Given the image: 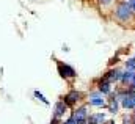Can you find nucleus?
<instances>
[{
  "label": "nucleus",
  "instance_id": "nucleus-14",
  "mask_svg": "<svg viewBox=\"0 0 135 124\" xmlns=\"http://www.w3.org/2000/svg\"><path fill=\"white\" fill-rule=\"evenodd\" d=\"M113 2H115V0H99V3H101L102 6H110Z\"/></svg>",
  "mask_w": 135,
  "mask_h": 124
},
{
  "label": "nucleus",
  "instance_id": "nucleus-7",
  "mask_svg": "<svg viewBox=\"0 0 135 124\" xmlns=\"http://www.w3.org/2000/svg\"><path fill=\"white\" fill-rule=\"evenodd\" d=\"M88 101H90V104H91L93 107H104V105H105L104 94H101L99 91L91 93V94H90V97H88Z\"/></svg>",
  "mask_w": 135,
  "mask_h": 124
},
{
  "label": "nucleus",
  "instance_id": "nucleus-18",
  "mask_svg": "<svg viewBox=\"0 0 135 124\" xmlns=\"http://www.w3.org/2000/svg\"><path fill=\"white\" fill-rule=\"evenodd\" d=\"M132 124H135V123H132Z\"/></svg>",
  "mask_w": 135,
  "mask_h": 124
},
{
  "label": "nucleus",
  "instance_id": "nucleus-1",
  "mask_svg": "<svg viewBox=\"0 0 135 124\" xmlns=\"http://www.w3.org/2000/svg\"><path fill=\"white\" fill-rule=\"evenodd\" d=\"M134 14L135 13L131 9L129 3H127L126 0H119V2L116 3L115 9H113V16H115V19H116L118 22H121V24H126V22L132 21Z\"/></svg>",
  "mask_w": 135,
  "mask_h": 124
},
{
  "label": "nucleus",
  "instance_id": "nucleus-11",
  "mask_svg": "<svg viewBox=\"0 0 135 124\" xmlns=\"http://www.w3.org/2000/svg\"><path fill=\"white\" fill-rule=\"evenodd\" d=\"M119 108V101L116 99V96L112 93L110 94V99H108V112L110 113H116Z\"/></svg>",
  "mask_w": 135,
  "mask_h": 124
},
{
  "label": "nucleus",
  "instance_id": "nucleus-8",
  "mask_svg": "<svg viewBox=\"0 0 135 124\" xmlns=\"http://www.w3.org/2000/svg\"><path fill=\"white\" fill-rule=\"evenodd\" d=\"M68 112V105L63 102V101H60V102H57L55 104V107H54V118L55 120H58V118H61V116H65V113Z\"/></svg>",
  "mask_w": 135,
  "mask_h": 124
},
{
  "label": "nucleus",
  "instance_id": "nucleus-17",
  "mask_svg": "<svg viewBox=\"0 0 135 124\" xmlns=\"http://www.w3.org/2000/svg\"><path fill=\"white\" fill-rule=\"evenodd\" d=\"M126 2H129V0H126Z\"/></svg>",
  "mask_w": 135,
  "mask_h": 124
},
{
  "label": "nucleus",
  "instance_id": "nucleus-15",
  "mask_svg": "<svg viewBox=\"0 0 135 124\" xmlns=\"http://www.w3.org/2000/svg\"><path fill=\"white\" fill-rule=\"evenodd\" d=\"M127 3H129V6H131V9H132V11L135 13V0H129Z\"/></svg>",
  "mask_w": 135,
  "mask_h": 124
},
{
  "label": "nucleus",
  "instance_id": "nucleus-6",
  "mask_svg": "<svg viewBox=\"0 0 135 124\" xmlns=\"http://www.w3.org/2000/svg\"><path fill=\"white\" fill-rule=\"evenodd\" d=\"M121 77H123V72L115 68V69H110L102 79L107 80V82H110V83H115V82H121Z\"/></svg>",
  "mask_w": 135,
  "mask_h": 124
},
{
  "label": "nucleus",
  "instance_id": "nucleus-2",
  "mask_svg": "<svg viewBox=\"0 0 135 124\" xmlns=\"http://www.w3.org/2000/svg\"><path fill=\"white\" fill-rule=\"evenodd\" d=\"M121 83L124 85V88H129V90H134L135 91V72L134 71H126V72H123Z\"/></svg>",
  "mask_w": 135,
  "mask_h": 124
},
{
  "label": "nucleus",
  "instance_id": "nucleus-4",
  "mask_svg": "<svg viewBox=\"0 0 135 124\" xmlns=\"http://www.w3.org/2000/svg\"><path fill=\"white\" fill-rule=\"evenodd\" d=\"M80 99H82V93H79L77 90H71V91L63 97V102L66 104L68 107H72V105H75Z\"/></svg>",
  "mask_w": 135,
  "mask_h": 124
},
{
  "label": "nucleus",
  "instance_id": "nucleus-10",
  "mask_svg": "<svg viewBox=\"0 0 135 124\" xmlns=\"http://www.w3.org/2000/svg\"><path fill=\"white\" fill-rule=\"evenodd\" d=\"M102 123H105V115L104 113H93L86 120V124H102Z\"/></svg>",
  "mask_w": 135,
  "mask_h": 124
},
{
  "label": "nucleus",
  "instance_id": "nucleus-3",
  "mask_svg": "<svg viewBox=\"0 0 135 124\" xmlns=\"http://www.w3.org/2000/svg\"><path fill=\"white\" fill-rule=\"evenodd\" d=\"M72 120L77 124H86V120H88V113H86V107H79L77 110H74L72 113Z\"/></svg>",
  "mask_w": 135,
  "mask_h": 124
},
{
  "label": "nucleus",
  "instance_id": "nucleus-16",
  "mask_svg": "<svg viewBox=\"0 0 135 124\" xmlns=\"http://www.w3.org/2000/svg\"><path fill=\"white\" fill-rule=\"evenodd\" d=\"M105 124H115V121H105Z\"/></svg>",
  "mask_w": 135,
  "mask_h": 124
},
{
  "label": "nucleus",
  "instance_id": "nucleus-13",
  "mask_svg": "<svg viewBox=\"0 0 135 124\" xmlns=\"http://www.w3.org/2000/svg\"><path fill=\"white\" fill-rule=\"evenodd\" d=\"M35 97H38V99H39L41 102H44L46 105H49V101H47V99H46V97H44L42 94L39 93V91H35Z\"/></svg>",
  "mask_w": 135,
  "mask_h": 124
},
{
  "label": "nucleus",
  "instance_id": "nucleus-9",
  "mask_svg": "<svg viewBox=\"0 0 135 124\" xmlns=\"http://www.w3.org/2000/svg\"><path fill=\"white\" fill-rule=\"evenodd\" d=\"M98 91L101 94H112V83L110 82H107V80H104V79H101L99 80V85H98Z\"/></svg>",
  "mask_w": 135,
  "mask_h": 124
},
{
  "label": "nucleus",
  "instance_id": "nucleus-5",
  "mask_svg": "<svg viewBox=\"0 0 135 124\" xmlns=\"http://www.w3.org/2000/svg\"><path fill=\"white\" fill-rule=\"evenodd\" d=\"M58 72L63 79H74L77 75L74 68H71L69 64H63V63H58Z\"/></svg>",
  "mask_w": 135,
  "mask_h": 124
},
{
  "label": "nucleus",
  "instance_id": "nucleus-12",
  "mask_svg": "<svg viewBox=\"0 0 135 124\" xmlns=\"http://www.w3.org/2000/svg\"><path fill=\"white\" fill-rule=\"evenodd\" d=\"M126 69H127V71H134L135 72V57L134 58H129V60L126 61Z\"/></svg>",
  "mask_w": 135,
  "mask_h": 124
}]
</instances>
